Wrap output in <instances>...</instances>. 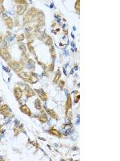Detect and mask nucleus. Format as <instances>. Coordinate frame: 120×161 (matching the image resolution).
Instances as JSON below:
<instances>
[{"mask_svg": "<svg viewBox=\"0 0 120 161\" xmlns=\"http://www.w3.org/2000/svg\"><path fill=\"white\" fill-rule=\"evenodd\" d=\"M18 76L21 79L24 80L25 81L28 82L31 84H35L39 80L37 76L35 73H26V72H20L18 73Z\"/></svg>", "mask_w": 120, "mask_h": 161, "instance_id": "nucleus-1", "label": "nucleus"}, {"mask_svg": "<svg viewBox=\"0 0 120 161\" xmlns=\"http://www.w3.org/2000/svg\"><path fill=\"white\" fill-rule=\"evenodd\" d=\"M24 63L22 62V60L20 61H9L8 62V66L10 67L11 69H13L14 72H16L17 73H20L22 70V69L24 68Z\"/></svg>", "mask_w": 120, "mask_h": 161, "instance_id": "nucleus-2", "label": "nucleus"}, {"mask_svg": "<svg viewBox=\"0 0 120 161\" xmlns=\"http://www.w3.org/2000/svg\"><path fill=\"white\" fill-rule=\"evenodd\" d=\"M0 56H1L2 58L7 63L11 60V56H10L7 47H3H3L0 48Z\"/></svg>", "mask_w": 120, "mask_h": 161, "instance_id": "nucleus-3", "label": "nucleus"}, {"mask_svg": "<svg viewBox=\"0 0 120 161\" xmlns=\"http://www.w3.org/2000/svg\"><path fill=\"white\" fill-rule=\"evenodd\" d=\"M12 111L9 107V106L7 104H4L0 106V114H3L4 117H8L11 114Z\"/></svg>", "mask_w": 120, "mask_h": 161, "instance_id": "nucleus-4", "label": "nucleus"}, {"mask_svg": "<svg viewBox=\"0 0 120 161\" xmlns=\"http://www.w3.org/2000/svg\"><path fill=\"white\" fill-rule=\"evenodd\" d=\"M22 94H23V91L22 90V89L20 87H18V86L14 87V97H15L17 101H20V99L22 98Z\"/></svg>", "mask_w": 120, "mask_h": 161, "instance_id": "nucleus-5", "label": "nucleus"}, {"mask_svg": "<svg viewBox=\"0 0 120 161\" xmlns=\"http://www.w3.org/2000/svg\"><path fill=\"white\" fill-rule=\"evenodd\" d=\"M24 93H25V95H26V97H27V98L31 97H33V96H35V90H32V89H31L29 86H25Z\"/></svg>", "mask_w": 120, "mask_h": 161, "instance_id": "nucleus-6", "label": "nucleus"}, {"mask_svg": "<svg viewBox=\"0 0 120 161\" xmlns=\"http://www.w3.org/2000/svg\"><path fill=\"white\" fill-rule=\"evenodd\" d=\"M35 92L37 93L38 94H39V99L43 101H47V95L46 94L45 92H44L43 90H42V89H39V90H35Z\"/></svg>", "mask_w": 120, "mask_h": 161, "instance_id": "nucleus-7", "label": "nucleus"}, {"mask_svg": "<svg viewBox=\"0 0 120 161\" xmlns=\"http://www.w3.org/2000/svg\"><path fill=\"white\" fill-rule=\"evenodd\" d=\"M27 3L18 4V6H17V13H18V15H23L24 12L26 11L27 10Z\"/></svg>", "mask_w": 120, "mask_h": 161, "instance_id": "nucleus-8", "label": "nucleus"}, {"mask_svg": "<svg viewBox=\"0 0 120 161\" xmlns=\"http://www.w3.org/2000/svg\"><path fill=\"white\" fill-rule=\"evenodd\" d=\"M71 106H72V101H71V97L70 94H67V98L66 104H65V109H66V113L71 111Z\"/></svg>", "mask_w": 120, "mask_h": 161, "instance_id": "nucleus-9", "label": "nucleus"}, {"mask_svg": "<svg viewBox=\"0 0 120 161\" xmlns=\"http://www.w3.org/2000/svg\"><path fill=\"white\" fill-rule=\"evenodd\" d=\"M20 111H22L23 114H27V115H28L29 117H32V113H31V110L29 109V107L27 106L26 104L22 105V106L20 107Z\"/></svg>", "mask_w": 120, "mask_h": 161, "instance_id": "nucleus-10", "label": "nucleus"}, {"mask_svg": "<svg viewBox=\"0 0 120 161\" xmlns=\"http://www.w3.org/2000/svg\"><path fill=\"white\" fill-rule=\"evenodd\" d=\"M39 121L41 123H45L48 121V117L47 114L45 113L44 111H42L41 113H40V115L39 116Z\"/></svg>", "mask_w": 120, "mask_h": 161, "instance_id": "nucleus-11", "label": "nucleus"}, {"mask_svg": "<svg viewBox=\"0 0 120 161\" xmlns=\"http://www.w3.org/2000/svg\"><path fill=\"white\" fill-rule=\"evenodd\" d=\"M46 112L47 113V114L51 117V118H53L54 120H58V114L55 113V111L54 110H50V109H46Z\"/></svg>", "mask_w": 120, "mask_h": 161, "instance_id": "nucleus-12", "label": "nucleus"}, {"mask_svg": "<svg viewBox=\"0 0 120 161\" xmlns=\"http://www.w3.org/2000/svg\"><path fill=\"white\" fill-rule=\"evenodd\" d=\"M5 24L7 25V27H8L9 29H11L12 27H14V22H13V20H12L10 17H7V18L5 19Z\"/></svg>", "mask_w": 120, "mask_h": 161, "instance_id": "nucleus-13", "label": "nucleus"}, {"mask_svg": "<svg viewBox=\"0 0 120 161\" xmlns=\"http://www.w3.org/2000/svg\"><path fill=\"white\" fill-rule=\"evenodd\" d=\"M49 133L50 135H54V136H56V137H58V138H61L62 137V135H61V133L59 132L58 131H57L55 128L54 127H51L49 130Z\"/></svg>", "mask_w": 120, "mask_h": 161, "instance_id": "nucleus-14", "label": "nucleus"}, {"mask_svg": "<svg viewBox=\"0 0 120 161\" xmlns=\"http://www.w3.org/2000/svg\"><path fill=\"white\" fill-rule=\"evenodd\" d=\"M26 66L28 69H35V61H34V60H32V59H29V60L27 61Z\"/></svg>", "mask_w": 120, "mask_h": 161, "instance_id": "nucleus-15", "label": "nucleus"}, {"mask_svg": "<svg viewBox=\"0 0 120 161\" xmlns=\"http://www.w3.org/2000/svg\"><path fill=\"white\" fill-rule=\"evenodd\" d=\"M34 106H35V109L39 110V111H42V104H41V100L39 98L35 99V102H34Z\"/></svg>", "mask_w": 120, "mask_h": 161, "instance_id": "nucleus-16", "label": "nucleus"}, {"mask_svg": "<svg viewBox=\"0 0 120 161\" xmlns=\"http://www.w3.org/2000/svg\"><path fill=\"white\" fill-rule=\"evenodd\" d=\"M44 43H45V44H47V45L48 46H52V44H53V40H52L51 37L49 36V35H47V36H46V38L44 39Z\"/></svg>", "mask_w": 120, "mask_h": 161, "instance_id": "nucleus-17", "label": "nucleus"}, {"mask_svg": "<svg viewBox=\"0 0 120 161\" xmlns=\"http://www.w3.org/2000/svg\"><path fill=\"white\" fill-rule=\"evenodd\" d=\"M60 77H61V72H60L59 69H58L57 72H56L55 77H54V80H53L54 84H58V80H59Z\"/></svg>", "mask_w": 120, "mask_h": 161, "instance_id": "nucleus-18", "label": "nucleus"}, {"mask_svg": "<svg viewBox=\"0 0 120 161\" xmlns=\"http://www.w3.org/2000/svg\"><path fill=\"white\" fill-rule=\"evenodd\" d=\"M27 48H28V50L30 51L31 53H32L33 55H36L35 54V49H34V47L32 45V43H30V42H27Z\"/></svg>", "mask_w": 120, "mask_h": 161, "instance_id": "nucleus-19", "label": "nucleus"}, {"mask_svg": "<svg viewBox=\"0 0 120 161\" xmlns=\"http://www.w3.org/2000/svg\"><path fill=\"white\" fill-rule=\"evenodd\" d=\"M26 37L27 40H28V42H30V43H32L33 40H34V35L32 32H29V31H27V32L26 33Z\"/></svg>", "mask_w": 120, "mask_h": 161, "instance_id": "nucleus-20", "label": "nucleus"}, {"mask_svg": "<svg viewBox=\"0 0 120 161\" xmlns=\"http://www.w3.org/2000/svg\"><path fill=\"white\" fill-rule=\"evenodd\" d=\"M50 54H51L52 60H53V61H54V59L56 58V52H55V50H54V48L53 46H50Z\"/></svg>", "mask_w": 120, "mask_h": 161, "instance_id": "nucleus-21", "label": "nucleus"}, {"mask_svg": "<svg viewBox=\"0 0 120 161\" xmlns=\"http://www.w3.org/2000/svg\"><path fill=\"white\" fill-rule=\"evenodd\" d=\"M75 10H76V12L78 14H79V12H80V1L79 0H77V1L75 2Z\"/></svg>", "mask_w": 120, "mask_h": 161, "instance_id": "nucleus-22", "label": "nucleus"}, {"mask_svg": "<svg viewBox=\"0 0 120 161\" xmlns=\"http://www.w3.org/2000/svg\"><path fill=\"white\" fill-rule=\"evenodd\" d=\"M19 48L20 50L22 51V55H23L26 53V51H27V48H26V45H25L24 44H22L19 45Z\"/></svg>", "mask_w": 120, "mask_h": 161, "instance_id": "nucleus-23", "label": "nucleus"}, {"mask_svg": "<svg viewBox=\"0 0 120 161\" xmlns=\"http://www.w3.org/2000/svg\"><path fill=\"white\" fill-rule=\"evenodd\" d=\"M24 39H25L24 34H21V35H17V41H18V43H21V42H22Z\"/></svg>", "mask_w": 120, "mask_h": 161, "instance_id": "nucleus-24", "label": "nucleus"}, {"mask_svg": "<svg viewBox=\"0 0 120 161\" xmlns=\"http://www.w3.org/2000/svg\"><path fill=\"white\" fill-rule=\"evenodd\" d=\"M58 86H59L60 88H63L64 86H65V81L63 80H58Z\"/></svg>", "mask_w": 120, "mask_h": 161, "instance_id": "nucleus-25", "label": "nucleus"}, {"mask_svg": "<svg viewBox=\"0 0 120 161\" xmlns=\"http://www.w3.org/2000/svg\"><path fill=\"white\" fill-rule=\"evenodd\" d=\"M79 94V93H76V94H75V100H74V101H75V103H78L79 101V98H80V95L79 94Z\"/></svg>", "mask_w": 120, "mask_h": 161, "instance_id": "nucleus-26", "label": "nucleus"}, {"mask_svg": "<svg viewBox=\"0 0 120 161\" xmlns=\"http://www.w3.org/2000/svg\"><path fill=\"white\" fill-rule=\"evenodd\" d=\"M49 71L50 72H53L54 71V63H52V64H50L49 65Z\"/></svg>", "mask_w": 120, "mask_h": 161, "instance_id": "nucleus-27", "label": "nucleus"}, {"mask_svg": "<svg viewBox=\"0 0 120 161\" xmlns=\"http://www.w3.org/2000/svg\"><path fill=\"white\" fill-rule=\"evenodd\" d=\"M15 3H17L18 4H26V3H27V1H15Z\"/></svg>", "mask_w": 120, "mask_h": 161, "instance_id": "nucleus-28", "label": "nucleus"}, {"mask_svg": "<svg viewBox=\"0 0 120 161\" xmlns=\"http://www.w3.org/2000/svg\"><path fill=\"white\" fill-rule=\"evenodd\" d=\"M3 69H4V70H5V71H7V73H10V69H8V68L5 67V66H3Z\"/></svg>", "mask_w": 120, "mask_h": 161, "instance_id": "nucleus-29", "label": "nucleus"}, {"mask_svg": "<svg viewBox=\"0 0 120 161\" xmlns=\"http://www.w3.org/2000/svg\"><path fill=\"white\" fill-rule=\"evenodd\" d=\"M3 35L0 33V43H2V42H3Z\"/></svg>", "mask_w": 120, "mask_h": 161, "instance_id": "nucleus-30", "label": "nucleus"}, {"mask_svg": "<svg viewBox=\"0 0 120 161\" xmlns=\"http://www.w3.org/2000/svg\"><path fill=\"white\" fill-rule=\"evenodd\" d=\"M38 63H39V65H43V64H42V63H40V62H38ZM43 69H47V66H46V65H44V68H43Z\"/></svg>", "mask_w": 120, "mask_h": 161, "instance_id": "nucleus-31", "label": "nucleus"}, {"mask_svg": "<svg viewBox=\"0 0 120 161\" xmlns=\"http://www.w3.org/2000/svg\"><path fill=\"white\" fill-rule=\"evenodd\" d=\"M55 24H56V23H55V22H54V24H52V26H51V27H54V26H55Z\"/></svg>", "mask_w": 120, "mask_h": 161, "instance_id": "nucleus-32", "label": "nucleus"}, {"mask_svg": "<svg viewBox=\"0 0 120 161\" xmlns=\"http://www.w3.org/2000/svg\"><path fill=\"white\" fill-rule=\"evenodd\" d=\"M75 69L76 70V69H78V66H75Z\"/></svg>", "mask_w": 120, "mask_h": 161, "instance_id": "nucleus-33", "label": "nucleus"}, {"mask_svg": "<svg viewBox=\"0 0 120 161\" xmlns=\"http://www.w3.org/2000/svg\"><path fill=\"white\" fill-rule=\"evenodd\" d=\"M1 101H2V99H1V98H0V102H1Z\"/></svg>", "mask_w": 120, "mask_h": 161, "instance_id": "nucleus-34", "label": "nucleus"}, {"mask_svg": "<svg viewBox=\"0 0 120 161\" xmlns=\"http://www.w3.org/2000/svg\"><path fill=\"white\" fill-rule=\"evenodd\" d=\"M1 127H2V126H0V128H1Z\"/></svg>", "mask_w": 120, "mask_h": 161, "instance_id": "nucleus-35", "label": "nucleus"}]
</instances>
